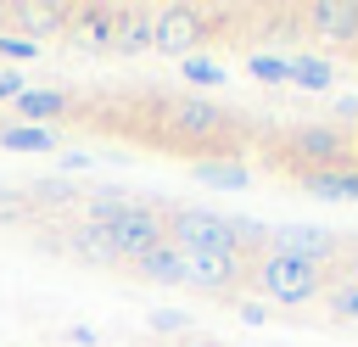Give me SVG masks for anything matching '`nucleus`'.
I'll return each mask as SVG.
<instances>
[{
    "mask_svg": "<svg viewBox=\"0 0 358 347\" xmlns=\"http://www.w3.org/2000/svg\"><path fill=\"white\" fill-rule=\"evenodd\" d=\"M246 73L263 78V84H291V67L280 56H246Z\"/></svg>",
    "mask_w": 358,
    "mask_h": 347,
    "instance_id": "6ab92c4d",
    "label": "nucleus"
},
{
    "mask_svg": "<svg viewBox=\"0 0 358 347\" xmlns=\"http://www.w3.org/2000/svg\"><path fill=\"white\" fill-rule=\"evenodd\" d=\"M106 50H112V56H140V50H151V11H123L117 28H112V39H106Z\"/></svg>",
    "mask_w": 358,
    "mask_h": 347,
    "instance_id": "f8f14e48",
    "label": "nucleus"
},
{
    "mask_svg": "<svg viewBox=\"0 0 358 347\" xmlns=\"http://www.w3.org/2000/svg\"><path fill=\"white\" fill-rule=\"evenodd\" d=\"M179 73H185L190 84H207V90H213V84H224V67H218V62H207V56H185V67H179Z\"/></svg>",
    "mask_w": 358,
    "mask_h": 347,
    "instance_id": "aec40b11",
    "label": "nucleus"
},
{
    "mask_svg": "<svg viewBox=\"0 0 358 347\" xmlns=\"http://www.w3.org/2000/svg\"><path fill=\"white\" fill-rule=\"evenodd\" d=\"M151 330H168V336H190V330H196V319H190V313H179V308H151Z\"/></svg>",
    "mask_w": 358,
    "mask_h": 347,
    "instance_id": "412c9836",
    "label": "nucleus"
},
{
    "mask_svg": "<svg viewBox=\"0 0 358 347\" xmlns=\"http://www.w3.org/2000/svg\"><path fill=\"white\" fill-rule=\"evenodd\" d=\"M252 285H257L263 308H302V302L324 297V269L302 263V257H285V252H263L252 263Z\"/></svg>",
    "mask_w": 358,
    "mask_h": 347,
    "instance_id": "f03ea898",
    "label": "nucleus"
},
{
    "mask_svg": "<svg viewBox=\"0 0 358 347\" xmlns=\"http://www.w3.org/2000/svg\"><path fill=\"white\" fill-rule=\"evenodd\" d=\"M207 34H201V11L196 6H162V11H151V50L157 56H196V45H201Z\"/></svg>",
    "mask_w": 358,
    "mask_h": 347,
    "instance_id": "423d86ee",
    "label": "nucleus"
},
{
    "mask_svg": "<svg viewBox=\"0 0 358 347\" xmlns=\"http://www.w3.org/2000/svg\"><path fill=\"white\" fill-rule=\"evenodd\" d=\"M11 112H17L22 123L50 129V118H67V112H73V101H67V90H22V95L11 101Z\"/></svg>",
    "mask_w": 358,
    "mask_h": 347,
    "instance_id": "9d476101",
    "label": "nucleus"
},
{
    "mask_svg": "<svg viewBox=\"0 0 358 347\" xmlns=\"http://www.w3.org/2000/svg\"><path fill=\"white\" fill-rule=\"evenodd\" d=\"M196 179L213 185V190H246L252 185V168L246 162H196Z\"/></svg>",
    "mask_w": 358,
    "mask_h": 347,
    "instance_id": "dca6fc26",
    "label": "nucleus"
},
{
    "mask_svg": "<svg viewBox=\"0 0 358 347\" xmlns=\"http://www.w3.org/2000/svg\"><path fill=\"white\" fill-rule=\"evenodd\" d=\"M235 313H241L246 325H263V319H268V308H263V302H235Z\"/></svg>",
    "mask_w": 358,
    "mask_h": 347,
    "instance_id": "393cba45",
    "label": "nucleus"
},
{
    "mask_svg": "<svg viewBox=\"0 0 358 347\" xmlns=\"http://www.w3.org/2000/svg\"><path fill=\"white\" fill-rule=\"evenodd\" d=\"M0 146L6 151H62V134L56 129H39V123H6L0 129Z\"/></svg>",
    "mask_w": 358,
    "mask_h": 347,
    "instance_id": "4468645a",
    "label": "nucleus"
},
{
    "mask_svg": "<svg viewBox=\"0 0 358 347\" xmlns=\"http://www.w3.org/2000/svg\"><path fill=\"white\" fill-rule=\"evenodd\" d=\"M34 196H45V201H67V207H73V190H67V179H39V185H34Z\"/></svg>",
    "mask_w": 358,
    "mask_h": 347,
    "instance_id": "b1692460",
    "label": "nucleus"
},
{
    "mask_svg": "<svg viewBox=\"0 0 358 347\" xmlns=\"http://www.w3.org/2000/svg\"><path fill=\"white\" fill-rule=\"evenodd\" d=\"M324 319H336V325H358V285H347V280L324 285Z\"/></svg>",
    "mask_w": 358,
    "mask_h": 347,
    "instance_id": "a211bd4d",
    "label": "nucleus"
},
{
    "mask_svg": "<svg viewBox=\"0 0 358 347\" xmlns=\"http://www.w3.org/2000/svg\"><path fill=\"white\" fill-rule=\"evenodd\" d=\"M347 285H358V252H347Z\"/></svg>",
    "mask_w": 358,
    "mask_h": 347,
    "instance_id": "bb28decb",
    "label": "nucleus"
},
{
    "mask_svg": "<svg viewBox=\"0 0 358 347\" xmlns=\"http://www.w3.org/2000/svg\"><path fill=\"white\" fill-rule=\"evenodd\" d=\"M67 246L78 252V257H90V263H117V252H112V235H106V224H73L67 229Z\"/></svg>",
    "mask_w": 358,
    "mask_h": 347,
    "instance_id": "ddd939ff",
    "label": "nucleus"
},
{
    "mask_svg": "<svg viewBox=\"0 0 358 347\" xmlns=\"http://www.w3.org/2000/svg\"><path fill=\"white\" fill-rule=\"evenodd\" d=\"M106 235H112L117 263H134V257H145V252H157L168 241V224H162L157 207H117L106 218Z\"/></svg>",
    "mask_w": 358,
    "mask_h": 347,
    "instance_id": "20e7f679",
    "label": "nucleus"
},
{
    "mask_svg": "<svg viewBox=\"0 0 358 347\" xmlns=\"http://www.w3.org/2000/svg\"><path fill=\"white\" fill-rule=\"evenodd\" d=\"M241 280H252V257L246 252H190L185 257V285L190 291L218 297V291H235Z\"/></svg>",
    "mask_w": 358,
    "mask_h": 347,
    "instance_id": "39448f33",
    "label": "nucleus"
},
{
    "mask_svg": "<svg viewBox=\"0 0 358 347\" xmlns=\"http://www.w3.org/2000/svg\"><path fill=\"white\" fill-rule=\"evenodd\" d=\"M280 146L308 174H358V134L341 129V123H296V129H280Z\"/></svg>",
    "mask_w": 358,
    "mask_h": 347,
    "instance_id": "f257e3e1",
    "label": "nucleus"
},
{
    "mask_svg": "<svg viewBox=\"0 0 358 347\" xmlns=\"http://www.w3.org/2000/svg\"><path fill=\"white\" fill-rule=\"evenodd\" d=\"M0 56H6V67H11V62H28V56H34V45H28L22 34H0Z\"/></svg>",
    "mask_w": 358,
    "mask_h": 347,
    "instance_id": "4be33fe9",
    "label": "nucleus"
},
{
    "mask_svg": "<svg viewBox=\"0 0 358 347\" xmlns=\"http://www.w3.org/2000/svg\"><path fill=\"white\" fill-rule=\"evenodd\" d=\"M162 224H168V246H179L185 257H190V252H235L224 213H207V207H168Z\"/></svg>",
    "mask_w": 358,
    "mask_h": 347,
    "instance_id": "7ed1b4c3",
    "label": "nucleus"
},
{
    "mask_svg": "<svg viewBox=\"0 0 358 347\" xmlns=\"http://www.w3.org/2000/svg\"><path fill=\"white\" fill-rule=\"evenodd\" d=\"M62 336H67V341H73V347H95V330H84V325H67V330H62Z\"/></svg>",
    "mask_w": 358,
    "mask_h": 347,
    "instance_id": "a878e982",
    "label": "nucleus"
},
{
    "mask_svg": "<svg viewBox=\"0 0 358 347\" xmlns=\"http://www.w3.org/2000/svg\"><path fill=\"white\" fill-rule=\"evenodd\" d=\"M22 90H28V78H22V67H6V62H0V101H17Z\"/></svg>",
    "mask_w": 358,
    "mask_h": 347,
    "instance_id": "5701e85b",
    "label": "nucleus"
},
{
    "mask_svg": "<svg viewBox=\"0 0 358 347\" xmlns=\"http://www.w3.org/2000/svg\"><path fill=\"white\" fill-rule=\"evenodd\" d=\"M268 252H285V257H302V263H336L341 257V235L324 229V224H274L268 229Z\"/></svg>",
    "mask_w": 358,
    "mask_h": 347,
    "instance_id": "0eeeda50",
    "label": "nucleus"
},
{
    "mask_svg": "<svg viewBox=\"0 0 358 347\" xmlns=\"http://www.w3.org/2000/svg\"><path fill=\"white\" fill-rule=\"evenodd\" d=\"M134 274H140V280H151V285H185V252L162 241L157 252L134 257Z\"/></svg>",
    "mask_w": 358,
    "mask_h": 347,
    "instance_id": "9b49d317",
    "label": "nucleus"
},
{
    "mask_svg": "<svg viewBox=\"0 0 358 347\" xmlns=\"http://www.w3.org/2000/svg\"><path fill=\"white\" fill-rule=\"evenodd\" d=\"M11 22L22 28L28 45L34 39H56V34L73 28V6H34V0H22V6H11Z\"/></svg>",
    "mask_w": 358,
    "mask_h": 347,
    "instance_id": "1a4fd4ad",
    "label": "nucleus"
},
{
    "mask_svg": "<svg viewBox=\"0 0 358 347\" xmlns=\"http://www.w3.org/2000/svg\"><path fill=\"white\" fill-rule=\"evenodd\" d=\"M302 190L324 201H358V174H302Z\"/></svg>",
    "mask_w": 358,
    "mask_h": 347,
    "instance_id": "2eb2a0df",
    "label": "nucleus"
},
{
    "mask_svg": "<svg viewBox=\"0 0 358 347\" xmlns=\"http://www.w3.org/2000/svg\"><path fill=\"white\" fill-rule=\"evenodd\" d=\"M302 28H308L319 45L358 50V6H352V0H319V6H302Z\"/></svg>",
    "mask_w": 358,
    "mask_h": 347,
    "instance_id": "6e6552de",
    "label": "nucleus"
},
{
    "mask_svg": "<svg viewBox=\"0 0 358 347\" xmlns=\"http://www.w3.org/2000/svg\"><path fill=\"white\" fill-rule=\"evenodd\" d=\"M285 67H291V84H302V90H330V78H336V62H324V56H291Z\"/></svg>",
    "mask_w": 358,
    "mask_h": 347,
    "instance_id": "f3484780",
    "label": "nucleus"
}]
</instances>
